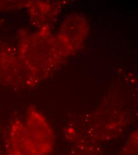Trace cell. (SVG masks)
Masks as SVG:
<instances>
[{
    "instance_id": "cell-1",
    "label": "cell",
    "mask_w": 138,
    "mask_h": 155,
    "mask_svg": "<svg viewBox=\"0 0 138 155\" xmlns=\"http://www.w3.org/2000/svg\"><path fill=\"white\" fill-rule=\"evenodd\" d=\"M24 125L29 141L39 155L50 154L54 147L55 137L43 115L30 106Z\"/></svg>"
},
{
    "instance_id": "cell-2",
    "label": "cell",
    "mask_w": 138,
    "mask_h": 155,
    "mask_svg": "<svg viewBox=\"0 0 138 155\" xmlns=\"http://www.w3.org/2000/svg\"><path fill=\"white\" fill-rule=\"evenodd\" d=\"M0 84L19 88L31 87L28 74L20 60L18 50L0 41Z\"/></svg>"
},
{
    "instance_id": "cell-3",
    "label": "cell",
    "mask_w": 138,
    "mask_h": 155,
    "mask_svg": "<svg viewBox=\"0 0 138 155\" xmlns=\"http://www.w3.org/2000/svg\"><path fill=\"white\" fill-rule=\"evenodd\" d=\"M6 143L14 155H40L28 138L24 123L19 119L10 122Z\"/></svg>"
},
{
    "instance_id": "cell-4",
    "label": "cell",
    "mask_w": 138,
    "mask_h": 155,
    "mask_svg": "<svg viewBox=\"0 0 138 155\" xmlns=\"http://www.w3.org/2000/svg\"><path fill=\"white\" fill-rule=\"evenodd\" d=\"M74 146L69 155H102L98 144L93 140L74 138Z\"/></svg>"
},
{
    "instance_id": "cell-5",
    "label": "cell",
    "mask_w": 138,
    "mask_h": 155,
    "mask_svg": "<svg viewBox=\"0 0 138 155\" xmlns=\"http://www.w3.org/2000/svg\"><path fill=\"white\" fill-rule=\"evenodd\" d=\"M120 155H138V133H133L123 146Z\"/></svg>"
},
{
    "instance_id": "cell-6",
    "label": "cell",
    "mask_w": 138,
    "mask_h": 155,
    "mask_svg": "<svg viewBox=\"0 0 138 155\" xmlns=\"http://www.w3.org/2000/svg\"><path fill=\"white\" fill-rule=\"evenodd\" d=\"M20 4L14 1H0V12L18 7L20 6Z\"/></svg>"
},
{
    "instance_id": "cell-7",
    "label": "cell",
    "mask_w": 138,
    "mask_h": 155,
    "mask_svg": "<svg viewBox=\"0 0 138 155\" xmlns=\"http://www.w3.org/2000/svg\"><path fill=\"white\" fill-rule=\"evenodd\" d=\"M5 149H6V155H14L13 152L11 151L9 146H8V144L7 143H5Z\"/></svg>"
},
{
    "instance_id": "cell-8",
    "label": "cell",
    "mask_w": 138,
    "mask_h": 155,
    "mask_svg": "<svg viewBox=\"0 0 138 155\" xmlns=\"http://www.w3.org/2000/svg\"><path fill=\"white\" fill-rule=\"evenodd\" d=\"M3 23H4V20H3L2 19H0V28H1V26L2 25Z\"/></svg>"
}]
</instances>
